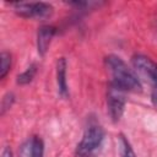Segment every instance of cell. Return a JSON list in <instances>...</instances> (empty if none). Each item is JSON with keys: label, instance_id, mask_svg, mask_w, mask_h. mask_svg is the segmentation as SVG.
I'll return each instance as SVG.
<instances>
[{"label": "cell", "instance_id": "obj_12", "mask_svg": "<svg viewBox=\"0 0 157 157\" xmlns=\"http://www.w3.org/2000/svg\"><path fill=\"white\" fill-rule=\"evenodd\" d=\"M13 101H15V96H13L12 93H10V92L6 93V94L2 97V101H1V115H4L5 112L11 108Z\"/></svg>", "mask_w": 157, "mask_h": 157}, {"label": "cell", "instance_id": "obj_8", "mask_svg": "<svg viewBox=\"0 0 157 157\" xmlns=\"http://www.w3.org/2000/svg\"><path fill=\"white\" fill-rule=\"evenodd\" d=\"M29 157H44V144L39 136H33L29 141L28 147Z\"/></svg>", "mask_w": 157, "mask_h": 157}, {"label": "cell", "instance_id": "obj_1", "mask_svg": "<svg viewBox=\"0 0 157 157\" xmlns=\"http://www.w3.org/2000/svg\"><path fill=\"white\" fill-rule=\"evenodd\" d=\"M104 61L108 71L112 75L110 83L118 86L125 92H141V82L120 56L110 54L105 56Z\"/></svg>", "mask_w": 157, "mask_h": 157}, {"label": "cell", "instance_id": "obj_13", "mask_svg": "<svg viewBox=\"0 0 157 157\" xmlns=\"http://www.w3.org/2000/svg\"><path fill=\"white\" fill-rule=\"evenodd\" d=\"M1 157H13L12 156V151L9 148V147H5L1 152Z\"/></svg>", "mask_w": 157, "mask_h": 157}, {"label": "cell", "instance_id": "obj_11", "mask_svg": "<svg viewBox=\"0 0 157 157\" xmlns=\"http://www.w3.org/2000/svg\"><path fill=\"white\" fill-rule=\"evenodd\" d=\"M119 144H120V157H136L130 142L124 135L119 136Z\"/></svg>", "mask_w": 157, "mask_h": 157}, {"label": "cell", "instance_id": "obj_7", "mask_svg": "<svg viewBox=\"0 0 157 157\" xmlns=\"http://www.w3.org/2000/svg\"><path fill=\"white\" fill-rule=\"evenodd\" d=\"M66 59L59 58L56 61V86H58V93L63 98H67L69 96V88H67V81H66Z\"/></svg>", "mask_w": 157, "mask_h": 157}, {"label": "cell", "instance_id": "obj_2", "mask_svg": "<svg viewBox=\"0 0 157 157\" xmlns=\"http://www.w3.org/2000/svg\"><path fill=\"white\" fill-rule=\"evenodd\" d=\"M104 130L96 123L88 124L75 148V157H98L104 142Z\"/></svg>", "mask_w": 157, "mask_h": 157}, {"label": "cell", "instance_id": "obj_14", "mask_svg": "<svg viewBox=\"0 0 157 157\" xmlns=\"http://www.w3.org/2000/svg\"><path fill=\"white\" fill-rule=\"evenodd\" d=\"M151 99H152V103H153V104L157 107V90H153V91H152Z\"/></svg>", "mask_w": 157, "mask_h": 157}, {"label": "cell", "instance_id": "obj_4", "mask_svg": "<svg viewBox=\"0 0 157 157\" xmlns=\"http://www.w3.org/2000/svg\"><path fill=\"white\" fill-rule=\"evenodd\" d=\"M125 103H126L125 91L110 83L107 92V107H108L109 115L114 123L119 121L120 118L123 117L125 110Z\"/></svg>", "mask_w": 157, "mask_h": 157}, {"label": "cell", "instance_id": "obj_10", "mask_svg": "<svg viewBox=\"0 0 157 157\" xmlns=\"http://www.w3.org/2000/svg\"><path fill=\"white\" fill-rule=\"evenodd\" d=\"M11 67V54L9 52H1L0 55V78H5Z\"/></svg>", "mask_w": 157, "mask_h": 157}, {"label": "cell", "instance_id": "obj_9", "mask_svg": "<svg viewBox=\"0 0 157 157\" xmlns=\"http://www.w3.org/2000/svg\"><path fill=\"white\" fill-rule=\"evenodd\" d=\"M36 74H37V65L36 64H31L22 74H20L17 76L16 81H17L18 85H27V83H29L34 78Z\"/></svg>", "mask_w": 157, "mask_h": 157}, {"label": "cell", "instance_id": "obj_5", "mask_svg": "<svg viewBox=\"0 0 157 157\" xmlns=\"http://www.w3.org/2000/svg\"><path fill=\"white\" fill-rule=\"evenodd\" d=\"M134 67L141 72L153 85V90H157V64L146 55L137 54L132 56Z\"/></svg>", "mask_w": 157, "mask_h": 157}, {"label": "cell", "instance_id": "obj_3", "mask_svg": "<svg viewBox=\"0 0 157 157\" xmlns=\"http://www.w3.org/2000/svg\"><path fill=\"white\" fill-rule=\"evenodd\" d=\"M13 11L25 18H47L53 13V6L48 2H10Z\"/></svg>", "mask_w": 157, "mask_h": 157}, {"label": "cell", "instance_id": "obj_6", "mask_svg": "<svg viewBox=\"0 0 157 157\" xmlns=\"http://www.w3.org/2000/svg\"><path fill=\"white\" fill-rule=\"evenodd\" d=\"M56 33V28L54 26H42L38 28L37 32V50L40 56H44L49 49V45L52 43L53 37Z\"/></svg>", "mask_w": 157, "mask_h": 157}]
</instances>
